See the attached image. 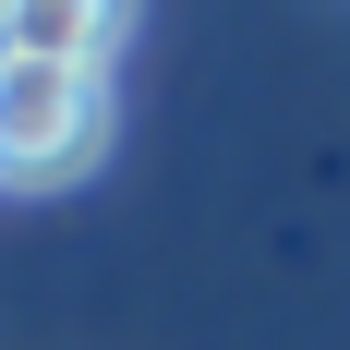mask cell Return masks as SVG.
<instances>
[{"label":"cell","mask_w":350,"mask_h":350,"mask_svg":"<svg viewBox=\"0 0 350 350\" xmlns=\"http://www.w3.org/2000/svg\"><path fill=\"white\" fill-rule=\"evenodd\" d=\"M121 36H133V0H12V36H0V49L109 72V61H121Z\"/></svg>","instance_id":"7a4b0ae2"},{"label":"cell","mask_w":350,"mask_h":350,"mask_svg":"<svg viewBox=\"0 0 350 350\" xmlns=\"http://www.w3.org/2000/svg\"><path fill=\"white\" fill-rule=\"evenodd\" d=\"M97 145H109V72L0 49V181H12V193H61V181H85Z\"/></svg>","instance_id":"6da1fadb"}]
</instances>
